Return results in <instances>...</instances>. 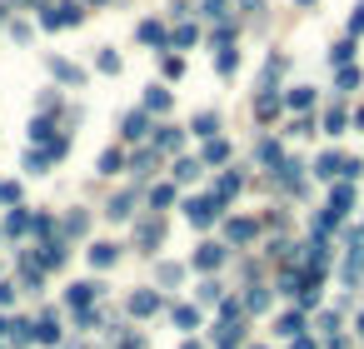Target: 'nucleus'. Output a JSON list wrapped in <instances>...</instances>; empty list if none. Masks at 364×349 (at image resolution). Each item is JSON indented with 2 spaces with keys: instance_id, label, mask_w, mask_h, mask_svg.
<instances>
[{
  "instance_id": "obj_4",
  "label": "nucleus",
  "mask_w": 364,
  "mask_h": 349,
  "mask_svg": "<svg viewBox=\"0 0 364 349\" xmlns=\"http://www.w3.org/2000/svg\"><path fill=\"white\" fill-rule=\"evenodd\" d=\"M220 260H225V250H220V244H205V250L195 255V264H200V270H215Z\"/></svg>"
},
{
  "instance_id": "obj_27",
  "label": "nucleus",
  "mask_w": 364,
  "mask_h": 349,
  "mask_svg": "<svg viewBox=\"0 0 364 349\" xmlns=\"http://www.w3.org/2000/svg\"><path fill=\"white\" fill-rule=\"evenodd\" d=\"M15 299V290H10V284H0V304H10Z\"/></svg>"
},
{
  "instance_id": "obj_18",
  "label": "nucleus",
  "mask_w": 364,
  "mask_h": 349,
  "mask_svg": "<svg viewBox=\"0 0 364 349\" xmlns=\"http://www.w3.org/2000/svg\"><path fill=\"white\" fill-rule=\"evenodd\" d=\"M200 299H205V304H215V299H220V284H215V279H205V284H200Z\"/></svg>"
},
{
  "instance_id": "obj_30",
  "label": "nucleus",
  "mask_w": 364,
  "mask_h": 349,
  "mask_svg": "<svg viewBox=\"0 0 364 349\" xmlns=\"http://www.w3.org/2000/svg\"><path fill=\"white\" fill-rule=\"evenodd\" d=\"M299 6H310V0H299Z\"/></svg>"
},
{
  "instance_id": "obj_7",
  "label": "nucleus",
  "mask_w": 364,
  "mask_h": 349,
  "mask_svg": "<svg viewBox=\"0 0 364 349\" xmlns=\"http://www.w3.org/2000/svg\"><path fill=\"white\" fill-rule=\"evenodd\" d=\"M95 295H100V284H75V290H70V304H80V310H85Z\"/></svg>"
},
{
  "instance_id": "obj_16",
  "label": "nucleus",
  "mask_w": 364,
  "mask_h": 349,
  "mask_svg": "<svg viewBox=\"0 0 364 349\" xmlns=\"http://www.w3.org/2000/svg\"><path fill=\"white\" fill-rule=\"evenodd\" d=\"M254 110H260V120H270L274 110H280V100H274V95H260V105H254Z\"/></svg>"
},
{
  "instance_id": "obj_24",
  "label": "nucleus",
  "mask_w": 364,
  "mask_h": 349,
  "mask_svg": "<svg viewBox=\"0 0 364 349\" xmlns=\"http://www.w3.org/2000/svg\"><path fill=\"white\" fill-rule=\"evenodd\" d=\"M225 155H230V145H225V140H215V145L205 150V160H225Z\"/></svg>"
},
{
  "instance_id": "obj_11",
  "label": "nucleus",
  "mask_w": 364,
  "mask_h": 349,
  "mask_svg": "<svg viewBox=\"0 0 364 349\" xmlns=\"http://www.w3.org/2000/svg\"><path fill=\"white\" fill-rule=\"evenodd\" d=\"M55 75H60V80H75V85L85 80V70H80V65H70V60H55Z\"/></svg>"
},
{
  "instance_id": "obj_3",
  "label": "nucleus",
  "mask_w": 364,
  "mask_h": 349,
  "mask_svg": "<svg viewBox=\"0 0 364 349\" xmlns=\"http://www.w3.org/2000/svg\"><path fill=\"white\" fill-rule=\"evenodd\" d=\"M130 310H135V315H155V310H160V295H150V290H140V295L130 299Z\"/></svg>"
},
{
  "instance_id": "obj_15",
  "label": "nucleus",
  "mask_w": 364,
  "mask_h": 349,
  "mask_svg": "<svg viewBox=\"0 0 364 349\" xmlns=\"http://www.w3.org/2000/svg\"><path fill=\"white\" fill-rule=\"evenodd\" d=\"M130 215V195H120V200H110V220H125Z\"/></svg>"
},
{
  "instance_id": "obj_9",
  "label": "nucleus",
  "mask_w": 364,
  "mask_h": 349,
  "mask_svg": "<svg viewBox=\"0 0 364 349\" xmlns=\"http://www.w3.org/2000/svg\"><path fill=\"white\" fill-rule=\"evenodd\" d=\"M160 235H165V224H160V220L140 224V244H160Z\"/></svg>"
},
{
  "instance_id": "obj_28",
  "label": "nucleus",
  "mask_w": 364,
  "mask_h": 349,
  "mask_svg": "<svg viewBox=\"0 0 364 349\" xmlns=\"http://www.w3.org/2000/svg\"><path fill=\"white\" fill-rule=\"evenodd\" d=\"M294 349H314V339H299V344H294Z\"/></svg>"
},
{
  "instance_id": "obj_20",
  "label": "nucleus",
  "mask_w": 364,
  "mask_h": 349,
  "mask_svg": "<svg viewBox=\"0 0 364 349\" xmlns=\"http://www.w3.org/2000/svg\"><path fill=\"white\" fill-rule=\"evenodd\" d=\"M350 55H354V40H339V45H334V60H339V65H345Z\"/></svg>"
},
{
  "instance_id": "obj_13",
  "label": "nucleus",
  "mask_w": 364,
  "mask_h": 349,
  "mask_svg": "<svg viewBox=\"0 0 364 349\" xmlns=\"http://www.w3.org/2000/svg\"><path fill=\"white\" fill-rule=\"evenodd\" d=\"M140 40H150V45H160V40H165V30L155 25V20H145V25H140Z\"/></svg>"
},
{
  "instance_id": "obj_5",
  "label": "nucleus",
  "mask_w": 364,
  "mask_h": 349,
  "mask_svg": "<svg viewBox=\"0 0 364 349\" xmlns=\"http://www.w3.org/2000/svg\"><path fill=\"white\" fill-rule=\"evenodd\" d=\"M339 170H345V160H339V155H319V165H314V175H339Z\"/></svg>"
},
{
  "instance_id": "obj_29",
  "label": "nucleus",
  "mask_w": 364,
  "mask_h": 349,
  "mask_svg": "<svg viewBox=\"0 0 364 349\" xmlns=\"http://www.w3.org/2000/svg\"><path fill=\"white\" fill-rule=\"evenodd\" d=\"M359 125H364V110H359Z\"/></svg>"
},
{
  "instance_id": "obj_14",
  "label": "nucleus",
  "mask_w": 364,
  "mask_h": 349,
  "mask_svg": "<svg viewBox=\"0 0 364 349\" xmlns=\"http://www.w3.org/2000/svg\"><path fill=\"white\" fill-rule=\"evenodd\" d=\"M250 235H254L250 220H230V240H250Z\"/></svg>"
},
{
  "instance_id": "obj_17",
  "label": "nucleus",
  "mask_w": 364,
  "mask_h": 349,
  "mask_svg": "<svg viewBox=\"0 0 364 349\" xmlns=\"http://www.w3.org/2000/svg\"><path fill=\"white\" fill-rule=\"evenodd\" d=\"M125 135L140 140V135H145V115H130V120H125Z\"/></svg>"
},
{
  "instance_id": "obj_21",
  "label": "nucleus",
  "mask_w": 364,
  "mask_h": 349,
  "mask_svg": "<svg viewBox=\"0 0 364 349\" xmlns=\"http://www.w3.org/2000/svg\"><path fill=\"white\" fill-rule=\"evenodd\" d=\"M150 110H170V95L165 90H150Z\"/></svg>"
},
{
  "instance_id": "obj_8",
  "label": "nucleus",
  "mask_w": 364,
  "mask_h": 349,
  "mask_svg": "<svg viewBox=\"0 0 364 349\" xmlns=\"http://www.w3.org/2000/svg\"><path fill=\"white\" fill-rule=\"evenodd\" d=\"M100 170H105V175L125 170V155H120V150H105V155H100Z\"/></svg>"
},
{
  "instance_id": "obj_6",
  "label": "nucleus",
  "mask_w": 364,
  "mask_h": 349,
  "mask_svg": "<svg viewBox=\"0 0 364 349\" xmlns=\"http://www.w3.org/2000/svg\"><path fill=\"white\" fill-rule=\"evenodd\" d=\"M120 250H115V244H90V264H100V270H105V264H110Z\"/></svg>"
},
{
  "instance_id": "obj_26",
  "label": "nucleus",
  "mask_w": 364,
  "mask_h": 349,
  "mask_svg": "<svg viewBox=\"0 0 364 349\" xmlns=\"http://www.w3.org/2000/svg\"><path fill=\"white\" fill-rule=\"evenodd\" d=\"M359 30H364V6H359V10L350 15V35H359Z\"/></svg>"
},
{
  "instance_id": "obj_10",
  "label": "nucleus",
  "mask_w": 364,
  "mask_h": 349,
  "mask_svg": "<svg viewBox=\"0 0 364 349\" xmlns=\"http://www.w3.org/2000/svg\"><path fill=\"white\" fill-rule=\"evenodd\" d=\"M175 324H180V330H195V324H200V310H190V304H180V310H175Z\"/></svg>"
},
{
  "instance_id": "obj_25",
  "label": "nucleus",
  "mask_w": 364,
  "mask_h": 349,
  "mask_svg": "<svg viewBox=\"0 0 364 349\" xmlns=\"http://www.w3.org/2000/svg\"><path fill=\"white\" fill-rule=\"evenodd\" d=\"M280 335H299V315H285L280 319Z\"/></svg>"
},
{
  "instance_id": "obj_22",
  "label": "nucleus",
  "mask_w": 364,
  "mask_h": 349,
  "mask_svg": "<svg viewBox=\"0 0 364 349\" xmlns=\"http://www.w3.org/2000/svg\"><path fill=\"white\" fill-rule=\"evenodd\" d=\"M234 65H240V55H234V50H225V55H220V75H230Z\"/></svg>"
},
{
  "instance_id": "obj_19",
  "label": "nucleus",
  "mask_w": 364,
  "mask_h": 349,
  "mask_svg": "<svg viewBox=\"0 0 364 349\" xmlns=\"http://www.w3.org/2000/svg\"><path fill=\"white\" fill-rule=\"evenodd\" d=\"M195 170H200L195 160H180V165H175V180H195Z\"/></svg>"
},
{
  "instance_id": "obj_12",
  "label": "nucleus",
  "mask_w": 364,
  "mask_h": 349,
  "mask_svg": "<svg viewBox=\"0 0 364 349\" xmlns=\"http://www.w3.org/2000/svg\"><path fill=\"white\" fill-rule=\"evenodd\" d=\"M234 190H240V175H225V180H220V190H215V200L225 204V200H230Z\"/></svg>"
},
{
  "instance_id": "obj_2",
  "label": "nucleus",
  "mask_w": 364,
  "mask_h": 349,
  "mask_svg": "<svg viewBox=\"0 0 364 349\" xmlns=\"http://www.w3.org/2000/svg\"><path fill=\"white\" fill-rule=\"evenodd\" d=\"M70 20H80V6H50L46 10V25H70Z\"/></svg>"
},
{
  "instance_id": "obj_1",
  "label": "nucleus",
  "mask_w": 364,
  "mask_h": 349,
  "mask_svg": "<svg viewBox=\"0 0 364 349\" xmlns=\"http://www.w3.org/2000/svg\"><path fill=\"white\" fill-rule=\"evenodd\" d=\"M185 210H190V220H195V224H210V220H215V210H220V200H190Z\"/></svg>"
},
{
  "instance_id": "obj_23",
  "label": "nucleus",
  "mask_w": 364,
  "mask_h": 349,
  "mask_svg": "<svg viewBox=\"0 0 364 349\" xmlns=\"http://www.w3.org/2000/svg\"><path fill=\"white\" fill-rule=\"evenodd\" d=\"M40 339H46V344H55V339H60V330H55V319H46V324H40Z\"/></svg>"
}]
</instances>
